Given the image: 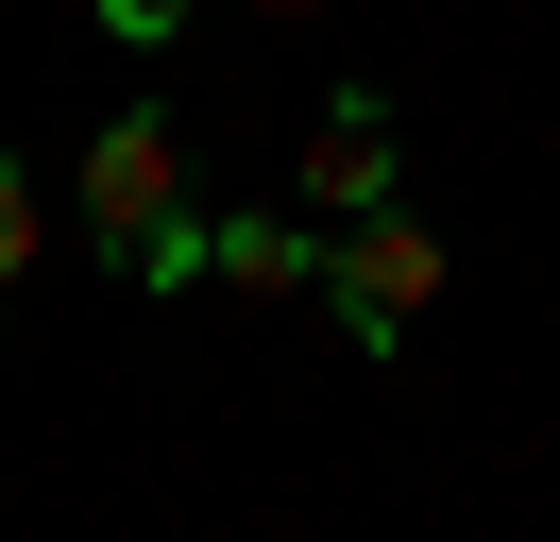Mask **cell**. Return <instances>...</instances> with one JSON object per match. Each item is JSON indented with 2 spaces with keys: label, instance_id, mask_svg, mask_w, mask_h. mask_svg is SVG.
Here are the masks:
<instances>
[{
  "label": "cell",
  "instance_id": "6da1fadb",
  "mask_svg": "<svg viewBox=\"0 0 560 542\" xmlns=\"http://www.w3.org/2000/svg\"><path fill=\"white\" fill-rule=\"evenodd\" d=\"M69 221H85V255H103V271H137L153 237L187 221V119H171V102H119V119L85 136V169H69Z\"/></svg>",
  "mask_w": 560,
  "mask_h": 542
},
{
  "label": "cell",
  "instance_id": "7a4b0ae2",
  "mask_svg": "<svg viewBox=\"0 0 560 542\" xmlns=\"http://www.w3.org/2000/svg\"><path fill=\"white\" fill-rule=\"evenodd\" d=\"M323 305H340L357 356H408V322L442 305V221L374 203V221H323Z\"/></svg>",
  "mask_w": 560,
  "mask_h": 542
},
{
  "label": "cell",
  "instance_id": "3957f363",
  "mask_svg": "<svg viewBox=\"0 0 560 542\" xmlns=\"http://www.w3.org/2000/svg\"><path fill=\"white\" fill-rule=\"evenodd\" d=\"M390 102L374 85H323V119H306V153H289V187H306V221H374L390 203Z\"/></svg>",
  "mask_w": 560,
  "mask_h": 542
},
{
  "label": "cell",
  "instance_id": "277c9868",
  "mask_svg": "<svg viewBox=\"0 0 560 542\" xmlns=\"http://www.w3.org/2000/svg\"><path fill=\"white\" fill-rule=\"evenodd\" d=\"M221 288H238V305L323 288V237H306V221H221Z\"/></svg>",
  "mask_w": 560,
  "mask_h": 542
},
{
  "label": "cell",
  "instance_id": "5b68a950",
  "mask_svg": "<svg viewBox=\"0 0 560 542\" xmlns=\"http://www.w3.org/2000/svg\"><path fill=\"white\" fill-rule=\"evenodd\" d=\"M35 237H51V203H35V153H0V288L35 271Z\"/></svg>",
  "mask_w": 560,
  "mask_h": 542
},
{
  "label": "cell",
  "instance_id": "8992f818",
  "mask_svg": "<svg viewBox=\"0 0 560 542\" xmlns=\"http://www.w3.org/2000/svg\"><path fill=\"white\" fill-rule=\"evenodd\" d=\"M85 17H103L119 51H171V34H187V0H85Z\"/></svg>",
  "mask_w": 560,
  "mask_h": 542
},
{
  "label": "cell",
  "instance_id": "52a82bcc",
  "mask_svg": "<svg viewBox=\"0 0 560 542\" xmlns=\"http://www.w3.org/2000/svg\"><path fill=\"white\" fill-rule=\"evenodd\" d=\"M255 17H306V0H255Z\"/></svg>",
  "mask_w": 560,
  "mask_h": 542
}]
</instances>
